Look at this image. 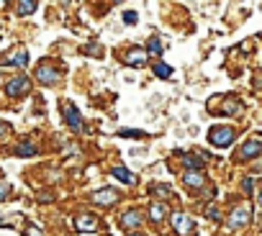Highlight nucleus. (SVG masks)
Here are the masks:
<instances>
[{
	"label": "nucleus",
	"instance_id": "obj_27",
	"mask_svg": "<svg viewBox=\"0 0 262 236\" xmlns=\"http://www.w3.org/2000/svg\"><path fill=\"white\" fill-rule=\"evenodd\" d=\"M118 136H139V139H142L144 134H142V131H131V129H126V131H121Z\"/></svg>",
	"mask_w": 262,
	"mask_h": 236
},
{
	"label": "nucleus",
	"instance_id": "obj_20",
	"mask_svg": "<svg viewBox=\"0 0 262 236\" xmlns=\"http://www.w3.org/2000/svg\"><path fill=\"white\" fill-rule=\"evenodd\" d=\"M224 113L236 115V113H239V100H236V98H229V100H226V105H224Z\"/></svg>",
	"mask_w": 262,
	"mask_h": 236
},
{
	"label": "nucleus",
	"instance_id": "obj_12",
	"mask_svg": "<svg viewBox=\"0 0 262 236\" xmlns=\"http://www.w3.org/2000/svg\"><path fill=\"white\" fill-rule=\"evenodd\" d=\"M262 152V147H259V141L257 139H252V141H247L242 149H239V159L244 162V159H252V157H257Z\"/></svg>",
	"mask_w": 262,
	"mask_h": 236
},
{
	"label": "nucleus",
	"instance_id": "obj_31",
	"mask_svg": "<svg viewBox=\"0 0 262 236\" xmlns=\"http://www.w3.org/2000/svg\"><path fill=\"white\" fill-rule=\"evenodd\" d=\"M116 3H118V0H116Z\"/></svg>",
	"mask_w": 262,
	"mask_h": 236
},
{
	"label": "nucleus",
	"instance_id": "obj_25",
	"mask_svg": "<svg viewBox=\"0 0 262 236\" xmlns=\"http://www.w3.org/2000/svg\"><path fill=\"white\" fill-rule=\"evenodd\" d=\"M26 236H44V233L39 231V226H34V223H31V226L26 228Z\"/></svg>",
	"mask_w": 262,
	"mask_h": 236
},
{
	"label": "nucleus",
	"instance_id": "obj_8",
	"mask_svg": "<svg viewBox=\"0 0 262 236\" xmlns=\"http://www.w3.org/2000/svg\"><path fill=\"white\" fill-rule=\"evenodd\" d=\"M172 228H175L178 233H183V236H185V233H190L193 221H190L185 213H180V210H178V213H172Z\"/></svg>",
	"mask_w": 262,
	"mask_h": 236
},
{
	"label": "nucleus",
	"instance_id": "obj_3",
	"mask_svg": "<svg viewBox=\"0 0 262 236\" xmlns=\"http://www.w3.org/2000/svg\"><path fill=\"white\" fill-rule=\"evenodd\" d=\"M29 87H31V82H29V77H13L11 82H8V87H6V92L11 95V98H21V95H26L29 92Z\"/></svg>",
	"mask_w": 262,
	"mask_h": 236
},
{
	"label": "nucleus",
	"instance_id": "obj_30",
	"mask_svg": "<svg viewBox=\"0 0 262 236\" xmlns=\"http://www.w3.org/2000/svg\"><path fill=\"white\" fill-rule=\"evenodd\" d=\"M131 236H139V233H131Z\"/></svg>",
	"mask_w": 262,
	"mask_h": 236
},
{
	"label": "nucleus",
	"instance_id": "obj_23",
	"mask_svg": "<svg viewBox=\"0 0 262 236\" xmlns=\"http://www.w3.org/2000/svg\"><path fill=\"white\" fill-rule=\"evenodd\" d=\"M82 52H85V54H93V57H103V49H100V46H95V44L82 46Z\"/></svg>",
	"mask_w": 262,
	"mask_h": 236
},
{
	"label": "nucleus",
	"instance_id": "obj_10",
	"mask_svg": "<svg viewBox=\"0 0 262 236\" xmlns=\"http://www.w3.org/2000/svg\"><path fill=\"white\" fill-rule=\"evenodd\" d=\"M3 62H6V67H26L29 64V52L26 49H18V52L8 54Z\"/></svg>",
	"mask_w": 262,
	"mask_h": 236
},
{
	"label": "nucleus",
	"instance_id": "obj_17",
	"mask_svg": "<svg viewBox=\"0 0 262 236\" xmlns=\"http://www.w3.org/2000/svg\"><path fill=\"white\" fill-rule=\"evenodd\" d=\"M111 175H113L116 180L126 182V185H128V182H134V177H131V172H128V170H123V167H113V170H111Z\"/></svg>",
	"mask_w": 262,
	"mask_h": 236
},
{
	"label": "nucleus",
	"instance_id": "obj_18",
	"mask_svg": "<svg viewBox=\"0 0 262 236\" xmlns=\"http://www.w3.org/2000/svg\"><path fill=\"white\" fill-rule=\"evenodd\" d=\"M152 69H155V75H157V77H162V80L172 77V67H170V64H165V62H157Z\"/></svg>",
	"mask_w": 262,
	"mask_h": 236
},
{
	"label": "nucleus",
	"instance_id": "obj_1",
	"mask_svg": "<svg viewBox=\"0 0 262 236\" xmlns=\"http://www.w3.org/2000/svg\"><path fill=\"white\" fill-rule=\"evenodd\" d=\"M234 129L231 126H213L211 131H208V141L213 144V147H229L231 141H234Z\"/></svg>",
	"mask_w": 262,
	"mask_h": 236
},
{
	"label": "nucleus",
	"instance_id": "obj_2",
	"mask_svg": "<svg viewBox=\"0 0 262 236\" xmlns=\"http://www.w3.org/2000/svg\"><path fill=\"white\" fill-rule=\"evenodd\" d=\"M249 218H252V208L249 205H236L231 210V216H229V228L231 231H239V228H244L249 223Z\"/></svg>",
	"mask_w": 262,
	"mask_h": 236
},
{
	"label": "nucleus",
	"instance_id": "obj_19",
	"mask_svg": "<svg viewBox=\"0 0 262 236\" xmlns=\"http://www.w3.org/2000/svg\"><path fill=\"white\" fill-rule=\"evenodd\" d=\"M34 11H36L34 0H21V3H18V13H21V16H31Z\"/></svg>",
	"mask_w": 262,
	"mask_h": 236
},
{
	"label": "nucleus",
	"instance_id": "obj_16",
	"mask_svg": "<svg viewBox=\"0 0 262 236\" xmlns=\"http://www.w3.org/2000/svg\"><path fill=\"white\" fill-rule=\"evenodd\" d=\"M16 154H18V157H36V147H34L31 141H24V144L16 147Z\"/></svg>",
	"mask_w": 262,
	"mask_h": 236
},
{
	"label": "nucleus",
	"instance_id": "obj_29",
	"mask_svg": "<svg viewBox=\"0 0 262 236\" xmlns=\"http://www.w3.org/2000/svg\"><path fill=\"white\" fill-rule=\"evenodd\" d=\"M11 131V124H6V121H0V136H6Z\"/></svg>",
	"mask_w": 262,
	"mask_h": 236
},
{
	"label": "nucleus",
	"instance_id": "obj_28",
	"mask_svg": "<svg viewBox=\"0 0 262 236\" xmlns=\"http://www.w3.org/2000/svg\"><path fill=\"white\" fill-rule=\"evenodd\" d=\"M242 187H244V193H247V195H252V177H247V180L242 182Z\"/></svg>",
	"mask_w": 262,
	"mask_h": 236
},
{
	"label": "nucleus",
	"instance_id": "obj_13",
	"mask_svg": "<svg viewBox=\"0 0 262 236\" xmlns=\"http://www.w3.org/2000/svg\"><path fill=\"white\" fill-rule=\"evenodd\" d=\"M126 64L128 67H144L147 64V52L144 49H131L128 57H126Z\"/></svg>",
	"mask_w": 262,
	"mask_h": 236
},
{
	"label": "nucleus",
	"instance_id": "obj_4",
	"mask_svg": "<svg viewBox=\"0 0 262 236\" xmlns=\"http://www.w3.org/2000/svg\"><path fill=\"white\" fill-rule=\"evenodd\" d=\"M93 203H98V205L108 208V205L118 203V193H116L113 187H100L98 193H93Z\"/></svg>",
	"mask_w": 262,
	"mask_h": 236
},
{
	"label": "nucleus",
	"instance_id": "obj_15",
	"mask_svg": "<svg viewBox=\"0 0 262 236\" xmlns=\"http://www.w3.org/2000/svg\"><path fill=\"white\" fill-rule=\"evenodd\" d=\"M149 216H152V221H155V223H160V221L167 216L165 203H152V205H149Z\"/></svg>",
	"mask_w": 262,
	"mask_h": 236
},
{
	"label": "nucleus",
	"instance_id": "obj_11",
	"mask_svg": "<svg viewBox=\"0 0 262 236\" xmlns=\"http://www.w3.org/2000/svg\"><path fill=\"white\" fill-rule=\"evenodd\" d=\"M183 182H185L190 190H198V187H203L206 177H203V172H198V170H188L185 177H183Z\"/></svg>",
	"mask_w": 262,
	"mask_h": 236
},
{
	"label": "nucleus",
	"instance_id": "obj_24",
	"mask_svg": "<svg viewBox=\"0 0 262 236\" xmlns=\"http://www.w3.org/2000/svg\"><path fill=\"white\" fill-rule=\"evenodd\" d=\"M123 21H126V23H137V13H134V11H126V13H123Z\"/></svg>",
	"mask_w": 262,
	"mask_h": 236
},
{
	"label": "nucleus",
	"instance_id": "obj_21",
	"mask_svg": "<svg viewBox=\"0 0 262 236\" xmlns=\"http://www.w3.org/2000/svg\"><path fill=\"white\" fill-rule=\"evenodd\" d=\"M162 52H165V46H162V41H160V39L155 36V39L149 41V54H155V57H160Z\"/></svg>",
	"mask_w": 262,
	"mask_h": 236
},
{
	"label": "nucleus",
	"instance_id": "obj_5",
	"mask_svg": "<svg viewBox=\"0 0 262 236\" xmlns=\"http://www.w3.org/2000/svg\"><path fill=\"white\" fill-rule=\"evenodd\" d=\"M64 118H67V126L72 131H82V115L77 113V108L72 103H64Z\"/></svg>",
	"mask_w": 262,
	"mask_h": 236
},
{
	"label": "nucleus",
	"instance_id": "obj_26",
	"mask_svg": "<svg viewBox=\"0 0 262 236\" xmlns=\"http://www.w3.org/2000/svg\"><path fill=\"white\" fill-rule=\"evenodd\" d=\"M8 193H11V187H8L6 182H0V200H6V198H8Z\"/></svg>",
	"mask_w": 262,
	"mask_h": 236
},
{
	"label": "nucleus",
	"instance_id": "obj_14",
	"mask_svg": "<svg viewBox=\"0 0 262 236\" xmlns=\"http://www.w3.org/2000/svg\"><path fill=\"white\" fill-rule=\"evenodd\" d=\"M180 159H183V164H185L188 170H198V172H201V167H203V159L195 157V154H180Z\"/></svg>",
	"mask_w": 262,
	"mask_h": 236
},
{
	"label": "nucleus",
	"instance_id": "obj_22",
	"mask_svg": "<svg viewBox=\"0 0 262 236\" xmlns=\"http://www.w3.org/2000/svg\"><path fill=\"white\" fill-rule=\"evenodd\" d=\"M152 193L157 195V198H170L172 193L167 190V185H152Z\"/></svg>",
	"mask_w": 262,
	"mask_h": 236
},
{
	"label": "nucleus",
	"instance_id": "obj_9",
	"mask_svg": "<svg viewBox=\"0 0 262 236\" xmlns=\"http://www.w3.org/2000/svg\"><path fill=\"white\" fill-rule=\"evenodd\" d=\"M139 223H142L139 208H131V210H126V213L121 216V226H123V228H139Z\"/></svg>",
	"mask_w": 262,
	"mask_h": 236
},
{
	"label": "nucleus",
	"instance_id": "obj_7",
	"mask_svg": "<svg viewBox=\"0 0 262 236\" xmlns=\"http://www.w3.org/2000/svg\"><path fill=\"white\" fill-rule=\"evenodd\" d=\"M75 228L77 231H98V218L90 216V213H80L75 218Z\"/></svg>",
	"mask_w": 262,
	"mask_h": 236
},
{
	"label": "nucleus",
	"instance_id": "obj_6",
	"mask_svg": "<svg viewBox=\"0 0 262 236\" xmlns=\"http://www.w3.org/2000/svg\"><path fill=\"white\" fill-rule=\"evenodd\" d=\"M57 77H59V72H57L52 64H41V67L36 69V80H39L41 85H52V82H57Z\"/></svg>",
	"mask_w": 262,
	"mask_h": 236
}]
</instances>
